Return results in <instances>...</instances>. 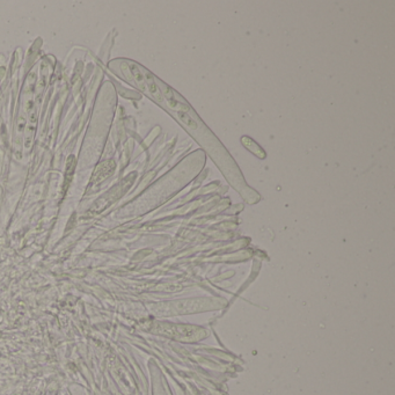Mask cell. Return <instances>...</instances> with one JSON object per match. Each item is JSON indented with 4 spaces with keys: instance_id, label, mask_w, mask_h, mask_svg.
Segmentation results:
<instances>
[{
    "instance_id": "1",
    "label": "cell",
    "mask_w": 395,
    "mask_h": 395,
    "mask_svg": "<svg viewBox=\"0 0 395 395\" xmlns=\"http://www.w3.org/2000/svg\"><path fill=\"white\" fill-rule=\"evenodd\" d=\"M114 168H115V164L112 160L106 161V163L99 166V168L96 169V172L92 177V185L100 183L102 180H104L106 177H108L110 174L114 172Z\"/></svg>"
},
{
    "instance_id": "2",
    "label": "cell",
    "mask_w": 395,
    "mask_h": 395,
    "mask_svg": "<svg viewBox=\"0 0 395 395\" xmlns=\"http://www.w3.org/2000/svg\"><path fill=\"white\" fill-rule=\"evenodd\" d=\"M144 78H145V83L147 84V87H148V91H150V93L152 94V96L154 97V99L156 101L161 102L163 101V95H161V92L159 87L156 86V84L154 82V79H153V76L151 73H148V72H144Z\"/></svg>"
},
{
    "instance_id": "3",
    "label": "cell",
    "mask_w": 395,
    "mask_h": 395,
    "mask_svg": "<svg viewBox=\"0 0 395 395\" xmlns=\"http://www.w3.org/2000/svg\"><path fill=\"white\" fill-rule=\"evenodd\" d=\"M130 67H131V72H133L134 74V78L138 84V86H140L143 89H145V78H144V74L140 72L139 67L137 65H135V64H131Z\"/></svg>"
},
{
    "instance_id": "4",
    "label": "cell",
    "mask_w": 395,
    "mask_h": 395,
    "mask_svg": "<svg viewBox=\"0 0 395 395\" xmlns=\"http://www.w3.org/2000/svg\"><path fill=\"white\" fill-rule=\"evenodd\" d=\"M74 166H75V159L74 156H70L69 161H67L66 165V175H65V186L66 183L69 185L71 181V177L73 175V171H74Z\"/></svg>"
}]
</instances>
